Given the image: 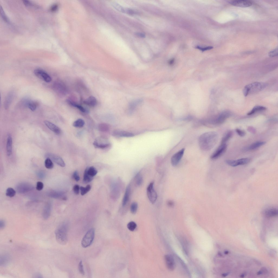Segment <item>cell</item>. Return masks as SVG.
Instances as JSON below:
<instances>
[{"instance_id": "1", "label": "cell", "mask_w": 278, "mask_h": 278, "mask_svg": "<svg viewBox=\"0 0 278 278\" xmlns=\"http://www.w3.org/2000/svg\"><path fill=\"white\" fill-rule=\"evenodd\" d=\"M218 138V134L216 132H210L202 134L199 139L200 148L204 151L211 150L216 144Z\"/></svg>"}, {"instance_id": "2", "label": "cell", "mask_w": 278, "mask_h": 278, "mask_svg": "<svg viewBox=\"0 0 278 278\" xmlns=\"http://www.w3.org/2000/svg\"><path fill=\"white\" fill-rule=\"evenodd\" d=\"M69 228V224L65 222L60 224L55 230V235L56 241L61 245H65L68 242Z\"/></svg>"}, {"instance_id": "3", "label": "cell", "mask_w": 278, "mask_h": 278, "mask_svg": "<svg viewBox=\"0 0 278 278\" xmlns=\"http://www.w3.org/2000/svg\"><path fill=\"white\" fill-rule=\"evenodd\" d=\"M267 86L266 83L256 82L246 86L243 90V93L245 97L250 94L256 93L261 91Z\"/></svg>"}, {"instance_id": "4", "label": "cell", "mask_w": 278, "mask_h": 278, "mask_svg": "<svg viewBox=\"0 0 278 278\" xmlns=\"http://www.w3.org/2000/svg\"><path fill=\"white\" fill-rule=\"evenodd\" d=\"M231 115L230 112L228 111H224L220 113L217 117L210 119L207 122L212 125H219L223 123Z\"/></svg>"}, {"instance_id": "5", "label": "cell", "mask_w": 278, "mask_h": 278, "mask_svg": "<svg viewBox=\"0 0 278 278\" xmlns=\"http://www.w3.org/2000/svg\"><path fill=\"white\" fill-rule=\"evenodd\" d=\"M95 236V230L94 228L90 229L85 234L81 242V245L84 248H87L92 244Z\"/></svg>"}, {"instance_id": "6", "label": "cell", "mask_w": 278, "mask_h": 278, "mask_svg": "<svg viewBox=\"0 0 278 278\" xmlns=\"http://www.w3.org/2000/svg\"><path fill=\"white\" fill-rule=\"evenodd\" d=\"M154 182L151 183L147 187V197L151 202L154 204L157 198V194L154 188Z\"/></svg>"}, {"instance_id": "7", "label": "cell", "mask_w": 278, "mask_h": 278, "mask_svg": "<svg viewBox=\"0 0 278 278\" xmlns=\"http://www.w3.org/2000/svg\"><path fill=\"white\" fill-rule=\"evenodd\" d=\"M16 189L17 192L20 193H24L31 191L35 189L34 186L27 183H21L16 186Z\"/></svg>"}, {"instance_id": "8", "label": "cell", "mask_w": 278, "mask_h": 278, "mask_svg": "<svg viewBox=\"0 0 278 278\" xmlns=\"http://www.w3.org/2000/svg\"><path fill=\"white\" fill-rule=\"evenodd\" d=\"M250 160L248 158H243L236 160H227L225 161L226 163L230 166L236 167L239 165L246 164L250 162Z\"/></svg>"}, {"instance_id": "9", "label": "cell", "mask_w": 278, "mask_h": 278, "mask_svg": "<svg viewBox=\"0 0 278 278\" xmlns=\"http://www.w3.org/2000/svg\"><path fill=\"white\" fill-rule=\"evenodd\" d=\"M227 147V146L226 143L221 144V145L211 156V159L215 160L221 156L226 151Z\"/></svg>"}, {"instance_id": "10", "label": "cell", "mask_w": 278, "mask_h": 278, "mask_svg": "<svg viewBox=\"0 0 278 278\" xmlns=\"http://www.w3.org/2000/svg\"><path fill=\"white\" fill-rule=\"evenodd\" d=\"M34 73L37 77L44 81L45 82H49L51 80V78L50 75L42 70L36 69L34 71Z\"/></svg>"}, {"instance_id": "11", "label": "cell", "mask_w": 278, "mask_h": 278, "mask_svg": "<svg viewBox=\"0 0 278 278\" xmlns=\"http://www.w3.org/2000/svg\"><path fill=\"white\" fill-rule=\"evenodd\" d=\"M185 150V149L183 148L172 156L171 158V162L172 166H175L178 164L183 157Z\"/></svg>"}, {"instance_id": "12", "label": "cell", "mask_w": 278, "mask_h": 278, "mask_svg": "<svg viewBox=\"0 0 278 278\" xmlns=\"http://www.w3.org/2000/svg\"><path fill=\"white\" fill-rule=\"evenodd\" d=\"M93 145L96 148L103 149L108 147L110 143L105 142L104 139L101 137L97 138L93 143Z\"/></svg>"}, {"instance_id": "13", "label": "cell", "mask_w": 278, "mask_h": 278, "mask_svg": "<svg viewBox=\"0 0 278 278\" xmlns=\"http://www.w3.org/2000/svg\"><path fill=\"white\" fill-rule=\"evenodd\" d=\"M165 260L166 267L171 271H173L175 267V263L173 257L170 255H166L165 256Z\"/></svg>"}, {"instance_id": "14", "label": "cell", "mask_w": 278, "mask_h": 278, "mask_svg": "<svg viewBox=\"0 0 278 278\" xmlns=\"http://www.w3.org/2000/svg\"><path fill=\"white\" fill-rule=\"evenodd\" d=\"M263 214L267 218L274 217L277 215L278 210L274 207L268 208L263 210Z\"/></svg>"}, {"instance_id": "15", "label": "cell", "mask_w": 278, "mask_h": 278, "mask_svg": "<svg viewBox=\"0 0 278 278\" xmlns=\"http://www.w3.org/2000/svg\"><path fill=\"white\" fill-rule=\"evenodd\" d=\"M64 194V191H61L52 190L48 192V195L49 197L55 199L61 198L65 200L66 199L63 196Z\"/></svg>"}, {"instance_id": "16", "label": "cell", "mask_w": 278, "mask_h": 278, "mask_svg": "<svg viewBox=\"0 0 278 278\" xmlns=\"http://www.w3.org/2000/svg\"><path fill=\"white\" fill-rule=\"evenodd\" d=\"M47 156L48 157L51 159V160L60 166L64 167L65 166L66 164L64 161L60 157L50 154H48Z\"/></svg>"}, {"instance_id": "17", "label": "cell", "mask_w": 278, "mask_h": 278, "mask_svg": "<svg viewBox=\"0 0 278 278\" xmlns=\"http://www.w3.org/2000/svg\"><path fill=\"white\" fill-rule=\"evenodd\" d=\"M232 5L242 7H247L252 5V2L247 1H234L230 2Z\"/></svg>"}, {"instance_id": "18", "label": "cell", "mask_w": 278, "mask_h": 278, "mask_svg": "<svg viewBox=\"0 0 278 278\" xmlns=\"http://www.w3.org/2000/svg\"><path fill=\"white\" fill-rule=\"evenodd\" d=\"M52 88L55 92L58 94H63L65 92V86L60 81H57L54 82L52 86Z\"/></svg>"}, {"instance_id": "19", "label": "cell", "mask_w": 278, "mask_h": 278, "mask_svg": "<svg viewBox=\"0 0 278 278\" xmlns=\"http://www.w3.org/2000/svg\"><path fill=\"white\" fill-rule=\"evenodd\" d=\"M44 123L47 127L56 135H60L61 134V129L54 124L47 121H45Z\"/></svg>"}, {"instance_id": "20", "label": "cell", "mask_w": 278, "mask_h": 278, "mask_svg": "<svg viewBox=\"0 0 278 278\" xmlns=\"http://www.w3.org/2000/svg\"><path fill=\"white\" fill-rule=\"evenodd\" d=\"M266 142L264 141H258L254 143L248 147L244 148V151H251L255 150L265 145Z\"/></svg>"}, {"instance_id": "21", "label": "cell", "mask_w": 278, "mask_h": 278, "mask_svg": "<svg viewBox=\"0 0 278 278\" xmlns=\"http://www.w3.org/2000/svg\"><path fill=\"white\" fill-rule=\"evenodd\" d=\"M13 140L11 135L8 134V135L6 144V151L7 155L10 156L12 154Z\"/></svg>"}, {"instance_id": "22", "label": "cell", "mask_w": 278, "mask_h": 278, "mask_svg": "<svg viewBox=\"0 0 278 278\" xmlns=\"http://www.w3.org/2000/svg\"><path fill=\"white\" fill-rule=\"evenodd\" d=\"M114 136L118 137H130L134 136V134L130 132L125 131H116L112 133Z\"/></svg>"}, {"instance_id": "23", "label": "cell", "mask_w": 278, "mask_h": 278, "mask_svg": "<svg viewBox=\"0 0 278 278\" xmlns=\"http://www.w3.org/2000/svg\"><path fill=\"white\" fill-rule=\"evenodd\" d=\"M51 205L50 202L47 203L45 206L43 210L42 216L45 219H47L50 217L51 212Z\"/></svg>"}, {"instance_id": "24", "label": "cell", "mask_w": 278, "mask_h": 278, "mask_svg": "<svg viewBox=\"0 0 278 278\" xmlns=\"http://www.w3.org/2000/svg\"><path fill=\"white\" fill-rule=\"evenodd\" d=\"M131 192V186L129 185L127 187L123 199L122 205L123 207H125L128 202L130 198Z\"/></svg>"}, {"instance_id": "25", "label": "cell", "mask_w": 278, "mask_h": 278, "mask_svg": "<svg viewBox=\"0 0 278 278\" xmlns=\"http://www.w3.org/2000/svg\"><path fill=\"white\" fill-rule=\"evenodd\" d=\"M11 258L7 254H4L0 257V265L2 266H5L8 265L10 262Z\"/></svg>"}, {"instance_id": "26", "label": "cell", "mask_w": 278, "mask_h": 278, "mask_svg": "<svg viewBox=\"0 0 278 278\" xmlns=\"http://www.w3.org/2000/svg\"><path fill=\"white\" fill-rule=\"evenodd\" d=\"M84 103L89 106L94 107L96 106L97 104V100L93 96H91L85 100Z\"/></svg>"}, {"instance_id": "27", "label": "cell", "mask_w": 278, "mask_h": 278, "mask_svg": "<svg viewBox=\"0 0 278 278\" xmlns=\"http://www.w3.org/2000/svg\"><path fill=\"white\" fill-rule=\"evenodd\" d=\"M14 94L13 92L10 93L6 97L4 103L5 108L7 109L11 104L13 98Z\"/></svg>"}, {"instance_id": "28", "label": "cell", "mask_w": 278, "mask_h": 278, "mask_svg": "<svg viewBox=\"0 0 278 278\" xmlns=\"http://www.w3.org/2000/svg\"><path fill=\"white\" fill-rule=\"evenodd\" d=\"M266 109V108L265 107L257 105L254 107L250 112L247 113V115L248 116H251L257 112L264 111Z\"/></svg>"}, {"instance_id": "29", "label": "cell", "mask_w": 278, "mask_h": 278, "mask_svg": "<svg viewBox=\"0 0 278 278\" xmlns=\"http://www.w3.org/2000/svg\"><path fill=\"white\" fill-rule=\"evenodd\" d=\"M67 102L70 105L74 107L78 108L83 113H87V110L85 108L81 105L76 103L75 102L72 100L68 99L67 100Z\"/></svg>"}, {"instance_id": "30", "label": "cell", "mask_w": 278, "mask_h": 278, "mask_svg": "<svg viewBox=\"0 0 278 278\" xmlns=\"http://www.w3.org/2000/svg\"><path fill=\"white\" fill-rule=\"evenodd\" d=\"M93 177L91 176L88 173L87 170L86 169L84 174L83 181L85 183H88L92 181Z\"/></svg>"}, {"instance_id": "31", "label": "cell", "mask_w": 278, "mask_h": 278, "mask_svg": "<svg viewBox=\"0 0 278 278\" xmlns=\"http://www.w3.org/2000/svg\"><path fill=\"white\" fill-rule=\"evenodd\" d=\"M85 124V122L83 119H79L74 122L73 123V126L76 128H81L83 127Z\"/></svg>"}, {"instance_id": "32", "label": "cell", "mask_w": 278, "mask_h": 278, "mask_svg": "<svg viewBox=\"0 0 278 278\" xmlns=\"http://www.w3.org/2000/svg\"><path fill=\"white\" fill-rule=\"evenodd\" d=\"M233 132L231 131L228 132L222 138L221 144L226 143V142L231 138Z\"/></svg>"}, {"instance_id": "33", "label": "cell", "mask_w": 278, "mask_h": 278, "mask_svg": "<svg viewBox=\"0 0 278 278\" xmlns=\"http://www.w3.org/2000/svg\"><path fill=\"white\" fill-rule=\"evenodd\" d=\"M86 169L88 174L92 177H94L97 173V170L93 166L88 167Z\"/></svg>"}, {"instance_id": "34", "label": "cell", "mask_w": 278, "mask_h": 278, "mask_svg": "<svg viewBox=\"0 0 278 278\" xmlns=\"http://www.w3.org/2000/svg\"><path fill=\"white\" fill-rule=\"evenodd\" d=\"M45 165L47 169H52L54 166L53 163L50 158L49 157H47L45 160Z\"/></svg>"}, {"instance_id": "35", "label": "cell", "mask_w": 278, "mask_h": 278, "mask_svg": "<svg viewBox=\"0 0 278 278\" xmlns=\"http://www.w3.org/2000/svg\"><path fill=\"white\" fill-rule=\"evenodd\" d=\"M91 189V187L90 185H88L86 187L81 186L80 188L81 191V195L84 196L87 194L89 191Z\"/></svg>"}, {"instance_id": "36", "label": "cell", "mask_w": 278, "mask_h": 278, "mask_svg": "<svg viewBox=\"0 0 278 278\" xmlns=\"http://www.w3.org/2000/svg\"><path fill=\"white\" fill-rule=\"evenodd\" d=\"M16 191L12 188H8L6 191V195L12 198L16 195Z\"/></svg>"}, {"instance_id": "37", "label": "cell", "mask_w": 278, "mask_h": 278, "mask_svg": "<svg viewBox=\"0 0 278 278\" xmlns=\"http://www.w3.org/2000/svg\"><path fill=\"white\" fill-rule=\"evenodd\" d=\"M138 208L137 203L136 202L132 203L130 206V211L131 213L133 214H135L137 212Z\"/></svg>"}, {"instance_id": "38", "label": "cell", "mask_w": 278, "mask_h": 278, "mask_svg": "<svg viewBox=\"0 0 278 278\" xmlns=\"http://www.w3.org/2000/svg\"><path fill=\"white\" fill-rule=\"evenodd\" d=\"M27 105L29 108L32 111H35L37 107V103L34 101L28 102Z\"/></svg>"}, {"instance_id": "39", "label": "cell", "mask_w": 278, "mask_h": 278, "mask_svg": "<svg viewBox=\"0 0 278 278\" xmlns=\"http://www.w3.org/2000/svg\"><path fill=\"white\" fill-rule=\"evenodd\" d=\"M136 179L137 185L138 186H141L143 181L142 176L140 174L138 173L136 176Z\"/></svg>"}, {"instance_id": "40", "label": "cell", "mask_w": 278, "mask_h": 278, "mask_svg": "<svg viewBox=\"0 0 278 278\" xmlns=\"http://www.w3.org/2000/svg\"><path fill=\"white\" fill-rule=\"evenodd\" d=\"M137 226L136 224L133 221L129 222L127 225V228L131 231H133L135 230Z\"/></svg>"}, {"instance_id": "41", "label": "cell", "mask_w": 278, "mask_h": 278, "mask_svg": "<svg viewBox=\"0 0 278 278\" xmlns=\"http://www.w3.org/2000/svg\"><path fill=\"white\" fill-rule=\"evenodd\" d=\"M78 270L80 274L82 275H84L85 274L84 270L83 265L82 261H80L79 264Z\"/></svg>"}, {"instance_id": "42", "label": "cell", "mask_w": 278, "mask_h": 278, "mask_svg": "<svg viewBox=\"0 0 278 278\" xmlns=\"http://www.w3.org/2000/svg\"><path fill=\"white\" fill-rule=\"evenodd\" d=\"M0 11H1V16L3 20L4 21H5L7 22H8L9 21L5 13L2 8L1 6V7H0Z\"/></svg>"}, {"instance_id": "43", "label": "cell", "mask_w": 278, "mask_h": 278, "mask_svg": "<svg viewBox=\"0 0 278 278\" xmlns=\"http://www.w3.org/2000/svg\"><path fill=\"white\" fill-rule=\"evenodd\" d=\"M114 4L115 7L117 9L118 11L123 13H125V8H124L120 5L117 4L115 3Z\"/></svg>"}, {"instance_id": "44", "label": "cell", "mask_w": 278, "mask_h": 278, "mask_svg": "<svg viewBox=\"0 0 278 278\" xmlns=\"http://www.w3.org/2000/svg\"><path fill=\"white\" fill-rule=\"evenodd\" d=\"M44 187L43 183L41 182L38 181L36 184V189L38 191H41L43 188Z\"/></svg>"}, {"instance_id": "45", "label": "cell", "mask_w": 278, "mask_h": 278, "mask_svg": "<svg viewBox=\"0 0 278 278\" xmlns=\"http://www.w3.org/2000/svg\"><path fill=\"white\" fill-rule=\"evenodd\" d=\"M236 131L238 135L241 137H243L246 135L245 132L240 129L236 128Z\"/></svg>"}, {"instance_id": "46", "label": "cell", "mask_w": 278, "mask_h": 278, "mask_svg": "<svg viewBox=\"0 0 278 278\" xmlns=\"http://www.w3.org/2000/svg\"><path fill=\"white\" fill-rule=\"evenodd\" d=\"M278 49L277 48L270 52L269 55L271 57H274L278 55Z\"/></svg>"}, {"instance_id": "47", "label": "cell", "mask_w": 278, "mask_h": 278, "mask_svg": "<svg viewBox=\"0 0 278 278\" xmlns=\"http://www.w3.org/2000/svg\"><path fill=\"white\" fill-rule=\"evenodd\" d=\"M73 177L74 179L77 181H79L80 180V177L77 171H76L74 172L73 174Z\"/></svg>"}, {"instance_id": "48", "label": "cell", "mask_w": 278, "mask_h": 278, "mask_svg": "<svg viewBox=\"0 0 278 278\" xmlns=\"http://www.w3.org/2000/svg\"><path fill=\"white\" fill-rule=\"evenodd\" d=\"M140 100H137V101H134L130 105V109L132 111V110L134 109V108L136 107V105L139 103H140Z\"/></svg>"}, {"instance_id": "49", "label": "cell", "mask_w": 278, "mask_h": 278, "mask_svg": "<svg viewBox=\"0 0 278 278\" xmlns=\"http://www.w3.org/2000/svg\"><path fill=\"white\" fill-rule=\"evenodd\" d=\"M80 189V188L78 185H75L73 188V190L75 193L76 194H78L79 193Z\"/></svg>"}, {"instance_id": "50", "label": "cell", "mask_w": 278, "mask_h": 278, "mask_svg": "<svg viewBox=\"0 0 278 278\" xmlns=\"http://www.w3.org/2000/svg\"><path fill=\"white\" fill-rule=\"evenodd\" d=\"M37 175L38 177L41 179H43L45 177L44 172L42 171H38L37 173Z\"/></svg>"}, {"instance_id": "51", "label": "cell", "mask_w": 278, "mask_h": 278, "mask_svg": "<svg viewBox=\"0 0 278 278\" xmlns=\"http://www.w3.org/2000/svg\"><path fill=\"white\" fill-rule=\"evenodd\" d=\"M196 48L203 51H205L211 49L213 48V47H207L202 48L200 47L199 46H197L196 47Z\"/></svg>"}, {"instance_id": "52", "label": "cell", "mask_w": 278, "mask_h": 278, "mask_svg": "<svg viewBox=\"0 0 278 278\" xmlns=\"http://www.w3.org/2000/svg\"><path fill=\"white\" fill-rule=\"evenodd\" d=\"M6 226L5 221L3 220H0V229H3Z\"/></svg>"}, {"instance_id": "53", "label": "cell", "mask_w": 278, "mask_h": 278, "mask_svg": "<svg viewBox=\"0 0 278 278\" xmlns=\"http://www.w3.org/2000/svg\"><path fill=\"white\" fill-rule=\"evenodd\" d=\"M167 204L169 207H173L174 206V203L173 201L169 200L168 201Z\"/></svg>"}, {"instance_id": "54", "label": "cell", "mask_w": 278, "mask_h": 278, "mask_svg": "<svg viewBox=\"0 0 278 278\" xmlns=\"http://www.w3.org/2000/svg\"><path fill=\"white\" fill-rule=\"evenodd\" d=\"M136 35L138 36L141 38H145V35L143 33H137Z\"/></svg>"}, {"instance_id": "55", "label": "cell", "mask_w": 278, "mask_h": 278, "mask_svg": "<svg viewBox=\"0 0 278 278\" xmlns=\"http://www.w3.org/2000/svg\"><path fill=\"white\" fill-rule=\"evenodd\" d=\"M263 273H264V274H267L268 271L266 268L265 267H263L262 268L261 271Z\"/></svg>"}, {"instance_id": "56", "label": "cell", "mask_w": 278, "mask_h": 278, "mask_svg": "<svg viewBox=\"0 0 278 278\" xmlns=\"http://www.w3.org/2000/svg\"><path fill=\"white\" fill-rule=\"evenodd\" d=\"M58 6L57 5H54L53 6H52L51 8V11H55L57 9Z\"/></svg>"}, {"instance_id": "57", "label": "cell", "mask_w": 278, "mask_h": 278, "mask_svg": "<svg viewBox=\"0 0 278 278\" xmlns=\"http://www.w3.org/2000/svg\"><path fill=\"white\" fill-rule=\"evenodd\" d=\"M34 276H35V277L36 278L42 277V275L39 273H37V274H35Z\"/></svg>"}, {"instance_id": "58", "label": "cell", "mask_w": 278, "mask_h": 278, "mask_svg": "<svg viewBox=\"0 0 278 278\" xmlns=\"http://www.w3.org/2000/svg\"><path fill=\"white\" fill-rule=\"evenodd\" d=\"M254 260V261L256 263V264H257V265H261V263L260 261H258L257 260H255V259Z\"/></svg>"}, {"instance_id": "59", "label": "cell", "mask_w": 278, "mask_h": 278, "mask_svg": "<svg viewBox=\"0 0 278 278\" xmlns=\"http://www.w3.org/2000/svg\"><path fill=\"white\" fill-rule=\"evenodd\" d=\"M262 274V273L261 271L258 272L257 273V275H260Z\"/></svg>"}, {"instance_id": "60", "label": "cell", "mask_w": 278, "mask_h": 278, "mask_svg": "<svg viewBox=\"0 0 278 278\" xmlns=\"http://www.w3.org/2000/svg\"><path fill=\"white\" fill-rule=\"evenodd\" d=\"M229 274V273H226V274H223V276L224 277H225V276H227Z\"/></svg>"}, {"instance_id": "61", "label": "cell", "mask_w": 278, "mask_h": 278, "mask_svg": "<svg viewBox=\"0 0 278 278\" xmlns=\"http://www.w3.org/2000/svg\"><path fill=\"white\" fill-rule=\"evenodd\" d=\"M228 251H226L225 252V254H228Z\"/></svg>"}, {"instance_id": "62", "label": "cell", "mask_w": 278, "mask_h": 278, "mask_svg": "<svg viewBox=\"0 0 278 278\" xmlns=\"http://www.w3.org/2000/svg\"><path fill=\"white\" fill-rule=\"evenodd\" d=\"M244 275H241V277H244Z\"/></svg>"}]
</instances>
